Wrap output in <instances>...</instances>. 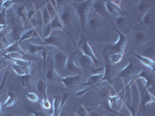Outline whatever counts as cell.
<instances>
[{
	"label": "cell",
	"mask_w": 155,
	"mask_h": 116,
	"mask_svg": "<svg viewBox=\"0 0 155 116\" xmlns=\"http://www.w3.org/2000/svg\"><path fill=\"white\" fill-rule=\"evenodd\" d=\"M59 116H68V114H66V113H64V112L62 113V111H61V114H60V115H59Z\"/></svg>",
	"instance_id": "bcb514c9"
},
{
	"label": "cell",
	"mask_w": 155,
	"mask_h": 116,
	"mask_svg": "<svg viewBox=\"0 0 155 116\" xmlns=\"http://www.w3.org/2000/svg\"><path fill=\"white\" fill-rule=\"evenodd\" d=\"M68 60V56L65 53L61 50H58L54 54V66L56 71H62L66 66V62Z\"/></svg>",
	"instance_id": "52a82bcc"
},
{
	"label": "cell",
	"mask_w": 155,
	"mask_h": 116,
	"mask_svg": "<svg viewBox=\"0 0 155 116\" xmlns=\"http://www.w3.org/2000/svg\"><path fill=\"white\" fill-rule=\"evenodd\" d=\"M58 16L64 28L67 30L74 21L75 13L69 5H66L61 9V12H58Z\"/></svg>",
	"instance_id": "5b68a950"
},
{
	"label": "cell",
	"mask_w": 155,
	"mask_h": 116,
	"mask_svg": "<svg viewBox=\"0 0 155 116\" xmlns=\"http://www.w3.org/2000/svg\"><path fill=\"white\" fill-rule=\"evenodd\" d=\"M9 64H12V62L10 60L5 59V57L0 58V71L5 68L7 66H9Z\"/></svg>",
	"instance_id": "ab89813d"
},
{
	"label": "cell",
	"mask_w": 155,
	"mask_h": 116,
	"mask_svg": "<svg viewBox=\"0 0 155 116\" xmlns=\"http://www.w3.org/2000/svg\"><path fill=\"white\" fill-rule=\"evenodd\" d=\"M103 69H104V72H103V76H102L100 82H102V81H108V82L111 84V83L113 82V68H112V66L106 63Z\"/></svg>",
	"instance_id": "7402d4cb"
},
{
	"label": "cell",
	"mask_w": 155,
	"mask_h": 116,
	"mask_svg": "<svg viewBox=\"0 0 155 116\" xmlns=\"http://www.w3.org/2000/svg\"><path fill=\"white\" fill-rule=\"evenodd\" d=\"M140 54V53H139ZM141 56L147 57L152 60H154L155 57V45L153 41L148 42L144 46V49L140 53Z\"/></svg>",
	"instance_id": "ac0fdd59"
},
{
	"label": "cell",
	"mask_w": 155,
	"mask_h": 116,
	"mask_svg": "<svg viewBox=\"0 0 155 116\" xmlns=\"http://www.w3.org/2000/svg\"><path fill=\"white\" fill-rule=\"evenodd\" d=\"M113 30L118 34L119 40L115 43L106 44L102 51L103 60L107 64L111 66L116 65L121 62L128 41V38L125 34L116 28H113Z\"/></svg>",
	"instance_id": "6da1fadb"
},
{
	"label": "cell",
	"mask_w": 155,
	"mask_h": 116,
	"mask_svg": "<svg viewBox=\"0 0 155 116\" xmlns=\"http://www.w3.org/2000/svg\"><path fill=\"white\" fill-rule=\"evenodd\" d=\"M8 95V98L7 100L5 101V103L2 105L4 108H9L12 107V106L15 105L16 104V102H18L17 96L16 95V94L14 93L12 91H8L7 92Z\"/></svg>",
	"instance_id": "cb8c5ba5"
},
{
	"label": "cell",
	"mask_w": 155,
	"mask_h": 116,
	"mask_svg": "<svg viewBox=\"0 0 155 116\" xmlns=\"http://www.w3.org/2000/svg\"><path fill=\"white\" fill-rule=\"evenodd\" d=\"M102 76H103V72L92 74V75H91L88 77V81H87V82H85L84 84V85H89L90 87H92L94 85H96L98 83H100Z\"/></svg>",
	"instance_id": "83f0119b"
},
{
	"label": "cell",
	"mask_w": 155,
	"mask_h": 116,
	"mask_svg": "<svg viewBox=\"0 0 155 116\" xmlns=\"http://www.w3.org/2000/svg\"><path fill=\"white\" fill-rule=\"evenodd\" d=\"M37 88L40 93L43 95V99H48V94H47V88L48 85L45 79H39L38 82L37 84Z\"/></svg>",
	"instance_id": "4316f807"
},
{
	"label": "cell",
	"mask_w": 155,
	"mask_h": 116,
	"mask_svg": "<svg viewBox=\"0 0 155 116\" xmlns=\"http://www.w3.org/2000/svg\"><path fill=\"white\" fill-rule=\"evenodd\" d=\"M106 8L109 15L115 16V14H119L120 16H124V12L121 9L120 5H117L113 2V1H105Z\"/></svg>",
	"instance_id": "d6986e66"
},
{
	"label": "cell",
	"mask_w": 155,
	"mask_h": 116,
	"mask_svg": "<svg viewBox=\"0 0 155 116\" xmlns=\"http://www.w3.org/2000/svg\"><path fill=\"white\" fill-rule=\"evenodd\" d=\"M92 88V87H88V88H85V89H83V90H80V91H78V92H77V93L75 94V96L76 97H81L83 96V95H85V93H86L87 92H88V90H90Z\"/></svg>",
	"instance_id": "f6af8a7d"
},
{
	"label": "cell",
	"mask_w": 155,
	"mask_h": 116,
	"mask_svg": "<svg viewBox=\"0 0 155 116\" xmlns=\"http://www.w3.org/2000/svg\"><path fill=\"white\" fill-rule=\"evenodd\" d=\"M41 106H42V108L44 110H51V103L50 102L49 99H42V101L41 102Z\"/></svg>",
	"instance_id": "60d3db41"
},
{
	"label": "cell",
	"mask_w": 155,
	"mask_h": 116,
	"mask_svg": "<svg viewBox=\"0 0 155 116\" xmlns=\"http://www.w3.org/2000/svg\"><path fill=\"white\" fill-rule=\"evenodd\" d=\"M134 38H135L136 40L137 41H143L144 40L145 38H146V36L142 32H137L135 34H134Z\"/></svg>",
	"instance_id": "b9f144b4"
},
{
	"label": "cell",
	"mask_w": 155,
	"mask_h": 116,
	"mask_svg": "<svg viewBox=\"0 0 155 116\" xmlns=\"http://www.w3.org/2000/svg\"><path fill=\"white\" fill-rule=\"evenodd\" d=\"M63 44V41L61 38L56 37L54 35H51L48 37H45L42 40L43 46H52L56 47H60Z\"/></svg>",
	"instance_id": "2e32d148"
},
{
	"label": "cell",
	"mask_w": 155,
	"mask_h": 116,
	"mask_svg": "<svg viewBox=\"0 0 155 116\" xmlns=\"http://www.w3.org/2000/svg\"><path fill=\"white\" fill-rule=\"evenodd\" d=\"M137 71V68L134 66V62L132 61L130 58H129V63L124 69H122L120 71V78H127L134 75Z\"/></svg>",
	"instance_id": "9a60e30c"
},
{
	"label": "cell",
	"mask_w": 155,
	"mask_h": 116,
	"mask_svg": "<svg viewBox=\"0 0 155 116\" xmlns=\"http://www.w3.org/2000/svg\"><path fill=\"white\" fill-rule=\"evenodd\" d=\"M77 53V49L73 52L69 57H68L67 62H66V68L68 70H70L71 72L73 73H77L78 74H81V68L77 65L74 61V57Z\"/></svg>",
	"instance_id": "4fadbf2b"
},
{
	"label": "cell",
	"mask_w": 155,
	"mask_h": 116,
	"mask_svg": "<svg viewBox=\"0 0 155 116\" xmlns=\"http://www.w3.org/2000/svg\"><path fill=\"white\" fill-rule=\"evenodd\" d=\"M12 63H14L19 66H21L23 67H27V68H30L32 65V62L28 60H24V59H21V60H12Z\"/></svg>",
	"instance_id": "836d02e7"
},
{
	"label": "cell",
	"mask_w": 155,
	"mask_h": 116,
	"mask_svg": "<svg viewBox=\"0 0 155 116\" xmlns=\"http://www.w3.org/2000/svg\"><path fill=\"white\" fill-rule=\"evenodd\" d=\"M102 21L100 16H98L96 13H89L88 19H87L86 27H88L91 30H97L101 27Z\"/></svg>",
	"instance_id": "7c38bea8"
},
{
	"label": "cell",
	"mask_w": 155,
	"mask_h": 116,
	"mask_svg": "<svg viewBox=\"0 0 155 116\" xmlns=\"http://www.w3.org/2000/svg\"><path fill=\"white\" fill-rule=\"evenodd\" d=\"M78 60H79L80 66H81L82 68L92 70V71H93L94 73L99 72V70H101L103 69V67H101V68H99V69H95V67H95V64H94V63H93V61L92 60V59H91L90 57H88V56H85V55H84V54H81V56H79V59H78Z\"/></svg>",
	"instance_id": "30bf717a"
},
{
	"label": "cell",
	"mask_w": 155,
	"mask_h": 116,
	"mask_svg": "<svg viewBox=\"0 0 155 116\" xmlns=\"http://www.w3.org/2000/svg\"><path fill=\"white\" fill-rule=\"evenodd\" d=\"M115 21H116V23L119 26H124L127 22V19H126V17L124 16H115L114 18Z\"/></svg>",
	"instance_id": "f35d334b"
},
{
	"label": "cell",
	"mask_w": 155,
	"mask_h": 116,
	"mask_svg": "<svg viewBox=\"0 0 155 116\" xmlns=\"http://www.w3.org/2000/svg\"><path fill=\"white\" fill-rule=\"evenodd\" d=\"M131 54L134 55L138 60L141 62V63H143V65L145 66L146 67H148V68L150 69V72L151 73H154L155 71V62L154 60H152L150 59L147 57H145V56H141L140 54L139 53H136L135 51L132 50L131 51Z\"/></svg>",
	"instance_id": "5bb4252c"
},
{
	"label": "cell",
	"mask_w": 155,
	"mask_h": 116,
	"mask_svg": "<svg viewBox=\"0 0 155 116\" xmlns=\"http://www.w3.org/2000/svg\"><path fill=\"white\" fill-rule=\"evenodd\" d=\"M123 94L124 93L121 92L120 94L114 95V96H107L108 100H109V107H110V108L112 109V111L113 112L120 111L122 107H123V105H124V102L121 98Z\"/></svg>",
	"instance_id": "9c48e42d"
},
{
	"label": "cell",
	"mask_w": 155,
	"mask_h": 116,
	"mask_svg": "<svg viewBox=\"0 0 155 116\" xmlns=\"http://www.w3.org/2000/svg\"><path fill=\"white\" fill-rule=\"evenodd\" d=\"M57 71L54 66L53 61H51L48 65V68L46 69V72H45V75L44 77H47L49 81H53L54 80L57 78Z\"/></svg>",
	"instance_id": "d4e9b609"
},
{
	"label": "cell",
	"mask_w": 155,
	"mask_h": 116,
	"mask_svg": "<svg viewBox=\"0 0 155 116\" xmlns=\"http://www.w3.org/2000/svg\"><path fill=\"white\" fill-rule=\"evenodd\" d=\"M28 2H26L23 5H20L17 9V14L19 16V19L21 20L22 24H23V28L25 27V24L27 23V5Z\"/></svg>",
	"instance_id": "603a6c76"
},
{
	"label": "cell",
	"mask_w": 155,
	"mask_h": 116,
	"mask_svg": "<svg viewBox=\"0 0 155 116\" xmlns=\"http://www.w3.org/2000/svg\"><path fill=\"white\" fill-rule=\"evenodd\" d=\"M137 83L134 82L136 85H137L138 93H139V104H138V110L141 108L142 110H145L146 106L150 105L155 102V98L146 88L141 79L138 78L136 80Z\"/></svg>",
	"instance_id": "3957f363"
},
{
	"label": "cell",
	"mask_w": 155,
	"mask_h": 116,
	"mask_svg": "<svg viewBox=\"0 0 155 116\" xmlns=\"http://www.w3.org/2000/svg\"><path fill=\"white\" fill-rule=\"evenodd\" d=\"M2 103L0 102V111H2Z\"/></svg>",
	"instance_id": "7dc6e473"
},
{
	"label": "cell",
	"mask_w": 155,
	"mask_h": 116,
	"mask_svg": "<svg viewBox=\"0 0 155 116\" xmlns=\"http://www.w3.org/2000/svg\"><path fill=\"white\" fill-rule=\"evenodd\" d=\"M8 74H9V71L6 70L5 72V74H4V77H3V79H2V83H1V85H0V92H2L3 88H5V83H6V79H7V77H8Z\"/></svg>",
	"instance_id": "7bdbcfd3"
},
{
	"label": "cell",
	"mask_w": 155,
	"mask_h": 116,
	"mask_svg": "<svg viewBox=\"0 0 155 116\" xmlns=\"http://www.w3.org/2000/svg\"><path fill=\"white\" fill-rule=\"evenodd\" d=\"M57 78L60 80L64 85L68 89H72L74 88L78 84H79L81 81V74L74 76H68V77H62L59 74V73H57Z\"/></svg>",
	"instance_id": "ba28073f"
},
{
	"label": "cell",
	"mask_w": 155,
	"mask_h": 116,
	"mask_svg": "<svg viewBox=\"0 0 155 116\" xmlns=\"http://www.w3.org/2000/svg\"><path fill=\"white\" fill-rule=\"evenodd\" d=\"M93 1H81V2H74V10L76 12L78 19H79L80 27L82 33L85 32L86 28L87 19H88V15L90 13V9L92 7Z\"/></svg>",
	"instance_id": "7a4b0ae2"
},
{
	"label": "cell",
	"mask_w": 155,
	"mask_h": 116,
	"mask_svg": "<svg viewBox=\"0 0 155 116\" xmlns=\"http://www.w3.org/2000/svg\"><path fill=\"white\" fill-rule=\"evenodd\" d=\"M137 9L139 12L146 13L148 10H150V6H149V2H147V1H145V0L140 1L139 3H138V5H137Z\"/></svg>",
	"instance_id": "1f68e13d"
},
{
	"label": "cell",
	"mask_w": 155,
	"mask_h": 116,
	"mask_svg": "<svg viewBox=\"0 0 155 116\" xmlns=\"http://www.w3.org/2000/svg\"><path fill=\"white\" fill-rule=\"evenodd\" d=\"M32 79H33V75L31 74H27V75L21 76L20 77V82L23 88H27L29 90H31L32 88Z\"/></svg>",
	"instance_id": "f1b7e54d"
},
{
	"label": "cell",
	"mask_w": 155,
	"mask_h": 116,
	"mask_svg": "<svg viewBox=\"0 0 155 116\" xmlns=\"http://www.w3.org/2000/svg\"><path fill=\"white\" fill-rule=\"evenodd\" d=\"M79 44L80 49L81 50L82 54L85 55V56L91 58L92 61H93L95 67H98L99 64V60H98V58L96 57L95 54L94 53L93 50H92V47H91V46H90L89 44H88V40H84L83 37H81V40H80Z\"/></svg>",
	"instance_id": "8992f818"
},
{
	"label": "cell",
	"mask_w": 155,
	"mask_h": 116,
	"mask_svg": "<svg viewBox=\"0 0 155 116\" xmlns=\"http://www.w3.org/2000/svg\"><path fill=\"white\" fill-rule=\"evenodd\" d=\"M26 95H27V98H28L30 102H33V103H37V102H41V98H39V95H37V94L34 93V92H27V93H26Z\"/></svg>",
	"instance_id": "e575fe53"
},
{
	"label": "cell",
	"mask_w": 155,
	"mask_h": 116,
	"mask_svg": "<svg viewBox=\"0 0 155 116\" xmlns=\"http://www.w3.org/2000/svg\"><path fill=\"white\" fill-rule=\"evenodd\" d=\"M124 105L126 106V108H127V109H129V111H130V115H126V114H121V113L120 112H115L116 113V114H120V115H122V116H137V112H138V108H133L132 106H129L127 105V104H124Z\"/></svg>",
	"instance_id": "d590c367"
},
{
	"label": "cell",
	"mask_w": 155,
	"mask_h": 116,
	"mask_svg": "<svg viewBox=\"0 0 155 116\" xmlns=\"http://www.w3.org/2000/svg\"><path fill=\"white\" fill-rule=\"evenodd\" d=\"M44 49L45 48H44L43 45H37V44H29L28 47H27V52L30 55H36Z\"/></svg>",
	"instance_id": "f546056e"
},
{
	"label": "cell",
	"mask_w": 155,
	"mask_h": 116,
	"mask_svg": "<svg viewBox=\"0 0 155 116\" xmlns=\"http://www.w3.org/2000/svg\"><path fill=\"white\" fill-rule=\"evenodd\" d=\"M34 38L41 39V36L38 34L37 29L32 27L31 29L28 30L27 31L23 32V34H21V36H20V37L19 38V40H18V43H19V44L20 45V44H22V42H23V41Z\"/></svg>",
	"instance_id": "e0dca14e"
},
{
	"label": "cell",
	"mask_w": 155,
	"mask_h": 116,
	"mask_svg": "<svg viewBox=\"0 0 155 116\" xmlns=\"http://www.w3.org/2000/svg\"><path fill=\"white\" fill-rule=\"evenodd\" d=\"M92 7H93L95 13H96L100 17H103L105 19H108L110 15L107 12L106 8L105 1H93L92 2Z\"/></svg>",
	"instance_id": "8fae6325"
},
{
	"label": "cell",
	"mask_w": 155,
	"mask_h": 116,
	"mask_svg": "<svg viewBox=\"0 0 155 116\" xmlns=\"http://www.w3.org/2000/svg\"><path fill=\"white\" fill-rule=\"evenodd\" d=\"M45 6H46L47 9H48V12H49L50 16H51V19H54L55 16H58V10H57V9L54 8V6L51 4V1H50V2H48V3H47V5H45Z\"/></svg>",
	"instance_id": "d6a6232c"
},
{
	"label": "cell",
	"mask_w": 155,
	"mask_h": 116,
	"mask_svg": "<svg viewBox=\"0 0 155 116\" xmlns=\"http://www.w3.org/2000/svg\"><path fill=\"white\" fill-rule=\"evenodd\" d=\"M40 12H41V17H42V21H43L42 30H44V28H46V27H48V26L51 25V16H50L48 9H47L46 6H44V7L41 8V9H40Z\"/></svg>",
	"instance_id": "44dd1931"
},
{
	"label": "cell",
	"mask_w": 155,
	"mask_h": 116,
	"mask_svg": "<svg viewBox=\"0 0 155 116\" xmlns=\"http://www.w3.org/2000/svg\"><path fill=\"white\" fill-rule=\"evenodd\" d=\"M12 69L14 70V72L19 76H24L27 74H31V68H27V67H23L21 66H19L14 63H12Z\"/></svg>",
	"instance_id": "484cf974"
},
{
	"label": "cell",
	"mask_w": 155,
	"mask_h": 116,
	"mask_svg": "<svg viewBox=\"0 0 155 116\" xmlns=\"http://www.w3.org/2000/svg\"><path fill=\"white\" fill-rule=\"evenodd\" d=\"M138 78H142V79H144L145 81V88L149 91V92H153V90H154V77H153V74L151 72H149L147 70H141L140 72L137 74V75H136L135 77H134V79H132V81L130 82L129 83L128 85L124 88V90L122 91V92L124 93V91H126L127 89H128L130 87L134 85V83L135 82L136 80L138 79Z\"/></svg>",
	"instance_id": "277c9868"
},
{
	"label": "cell",
	"mask_w": 155,
	"mask_h": 116,
	"mask_svg": "<svg viewBox=\"0 0 155 116\" xmlns=\"http://www.w3.org/2000/svg\"><path fill=\"white\" fill-rule=\"evenodd\" d=\"M18 2H19L18 1H15V0H3L2 7H1V12L6 16V12L12 7V5H14Z\"/></svg>",
	"instance_id": "4dcf8cb0"
},
{
	"label": "cell",
	"mask_w": 155,
	"mask_h": 116,
	"mask_svg": "<svg viewBox=\"0 0 155 116\" xmlns=\"http://www.w3.org/2000/svg\"><path fill=\"white\" fill-rule=\"evenodd\" d=\"M2 2H3V0H1V1H0V8L2 7Z\"/></svg>",
	"instance_id": "c3c4849f"
},
{
	"label": "cell",
	"mask_w": 155,
	"mask_h": 116,
	"mask_svg": "<svg viewBox=\"0 0 155 116\" xmlns=\"http://www.w3.org/2000/svg\"><path fill=\"white\" fill-rule=\"evenodd\" d=\"M13 116H16V115H13Z\"/></svg>",
	"instance_id": "681fc988"
},
{
	"label": "cell",
	"mask_w": 155,
	"mask_h": 116,
	"mask_svg": "<svg viewBox=\"0 0 155 116\" xmlns=\"http://www.w3.org/2000/svg\"><path fill=\"white\" fill-rule=\"evenodd\" d=\"M6 23H7L6 16L0 11V26H5V27H6Z\"/></svg>",
	"instance_id": "ee69618b"
},
{
	"label": "cell",
	"mask_w": 155,
	"mask_h": 116,
	"mask_svg": "<svg viewBox=\"0 0 155 116\" xmlns=\"http://www.w3.org/2000/svg\"><path fill=\"white\" fill-rule=\"evenodd\" d=\"M29 111L34 116H48V114L44 111L37 110V109L33 108H29Z\"/></svg>",
	"instance_id": "74e56055"
},
{
	"label": "cell",
	"mask_w": 155,
	"mask_h": 116,
	"mask_svg": "<svg viewBox=\"0 0 155 116\" xmlns=\"http://www.w3.org/2000/svg\"><path fill=\"white\" fill-rule=\"evenodd\" d=\"M152 8H150V10H148L146 13H144L143 16L141 18L140 24L143 25L146 27H151L152 25L154 23V14L151 12Z\"/></svg>",
	"instance_id": "ffe728a7"
},
{
	"label": "cell",
	"mask_w": 155,
	"mask_h": 116,
	"mask_svg": "<svg viewBox=\"0 0 155 116\" xmlns=\"http://www.w3.org/2000/svg\"><path fill=\"white\" fill-rule=\"evenodd\" d=\"M41 53V56L43 58V60H44V75H45V72H46V61H47V58H48V55H49V51L45 48L44 50H43L42 51L40 52Z\"/></svg>",
	"instance_id": "8d00e7d4"
}]
</instances>
